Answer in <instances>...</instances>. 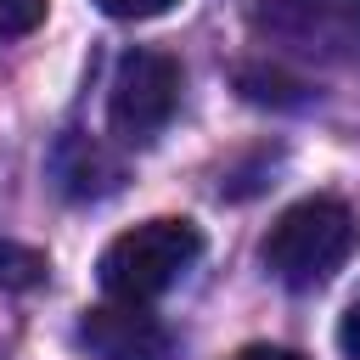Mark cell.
<instances>
[{
	"label": "cell",
	"mask_w": 360,
	"mask_h": 360,
	"mask_svg": "<svg viewBox=\"0 0 360 360\" xmlns=\"http://www.w3.org/2000/svg\"><path fill=\"white\" fill-rule=\"evenodd\" d=\"M231 360H304L298 349H281V343H248V349H236Z\"/></svg>",
	"instance_id": "cell-12"
},
{
	"label": "cell",
	"mask_w": 360,
	"mask_h": 360,
	"mask_svg": "<svg viewBox=\"0 0 360 360\" xmlns=\"http://www.w3.org/2000/svg\"><path fill=\"white\" fill-rule=\"evenodd\" d=\"M197 253H202V231L191 219L163 214V219H146V225L112 236L101 248V259H96V276H101L107 298H118V304H152V298H163L197 264Z\"/></svg>",
	"instance_id": "cell-2"
},
{
	"label": "cell",
	"mask_w": 360,
	"mask_h": 360,
	"mask_svg": "<svg viewBox=\"0 0 360 360\" xmlns=\"http://www.w3.org/2000/svg\"><path fill=\"white\" fill-rule=\"evenodd\" d=\"M107 17H118V22H141V17H163V11H174L180 0H96Z\"/></svg>",
	"instance_id": "cell-10"
},
{
	"label": "cell",
	"mask_w": 360,
	"mask_h": 360,
	"mask_svg": "<svg viewBox=\"0 0 360 360\" xmlns=\"http://www.w3.org/2000/svg\"><path fill=\"white\" fill-rule=\"evenodd\" d=\"M236 90L259 107H309V84L292 79L287 68H264V62H248L236 68Z\"/></svg>",
	"instance_id": "cell-7"
},
{
	"label": "cell",
	"mask_w": 360,
	"mask_h": 360,
	"mask_svg": "<svg viewBox=\"0 0 360 360\" xmlns=\"http://www.w3.org/2000/svg\"><path fill=\"white\" fill-rule=\"evenodd\" d=\"M39 281H45V253L22 248V242H0V287L22 292V287H39Z\"/></svg>",
	"instance_id": "cell-8"
},
{
	"label": "cell",
	"mask_w": 360,
	"mask_h": 360,
	"mask_svg": "<svg viewBox=\"0 0 360 360\" xmlns=\"http://www.w3.org/2000/svg\"><path fill=\"white\" fill-rule=\"evenodd\" d=\"M354 248H360V219H354V208L338 202V197H304V202H292V208L270 225L259 259H264V270H270L281 287L309 292V287L332 281V276L349 264Z\"/></svg>",
	"instance_id": "cell-1"
},
{
	"label": "cell",
	"mask_w": 360,
	"mask_h": 360,
	"mask_svg": "<svg viewBox=\"0 0 360 360\" xmlns=\"http://www.w3.org/2000/svg\"><path fill=\"white\" fill-rule=\"evenodd\" d=\"M253 22L270 45H281L298 62H360V0H264Z\"/></svg>",
	"instance_id": "cell-3"
},
{
	"label": "cell",
	"mask_w": 360,
	"mask_h": 360,
	"mask_svg": "<svg viewBox=\"0 0 360 360\" xmlns=\"http://www.w3.org/2000/svg\"><path fill=\"white\" fill-rule=\"evenodd\" d=\"M180 107V62L169 51H124L107 90V124L124 146H146Z\"/></svg>",
	"instance_id": "cell-4"
},
{
	"label": "cell",
	"mask_w": 360,
	"mask_h": 360,
	"mask_svg": "<svg viewBox=\"0 0 360 360\" xmlns=\"http://www.w3.org/2000/svg\"><path fill=\"white\" fill-rule=\"evenodd\" d=\"M45 6L51 0H0V39H22L45 22Z\"/></svg>",
	"instance_id": "cell-9"
},
{
	"label": "cell",
	"mask_w": 360,
	"mask_h": 360,
	"mask_svg": "<svg viewBox=\"0 0 360 360\" xmlns=\"http://www.w3.org/2000/svg\"><path fill=\"white\" fill-rule=\"evenodd\" d=\"M79 343L96 360H169V326L146 304H96L79 315Z\"/></svg>",
	"instance_id": "cell-5"
},
{
	"label": "cell",
	"mask_w": 360,
	"mask_h": 360,
	"mask_svg": "<svg viewBox=\"0 0 360 360\" xmlns=\"http://www.w3.org/2000/svg\"><path fill=\"white\" fill-rule=\"evenodd\" d=\"M338 343H343L349 360H360V298L349 304V315H343V326H338Z\"/></svg>",
	"instance_id": "cell-11"
},
{
	"label": "cell",
	"mask_w": 360,
	"mask_h": 360,
	"mask_svg": "<svg viewBox=\"0 0 360 360\" xmlns=\"http://www.w3.org/2000/svg\"><path fill=\"white\" fill-rule=\"evenodd\" d=\"M56 174H62V191H68V197H101V191H112V186L124 180L118 158H107L90 135H68V141H62Z\"/></svg>",
	"instance_id": "cell-6"
}]
</instances>
